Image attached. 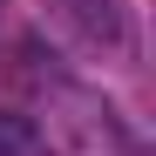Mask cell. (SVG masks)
Listing matches in <instances>:
<instances>
[{
  "label": "cell",
  "mask_w": 156,
  "mask_h": 156,
  "mask_svg": "<svg viewBox=\"0 0 156 156\" xmlns=\"http://www.w3.org/2000/svg\"><path fill=\"white\" fill-rule=\"evenodd\" d=\"M0 14H7V0H0Z\"/></svg>",
  "instance_id": "cell-2"
},
{
  "label": "cell",
  "mask_w": 156,
  "mask_h": 156,
  "mask_svg": "<svg viewBox=\"0 0 156 156\" xmlns=\"http://www.w3.org/2000/svg\"><path fill=\"white\" fill-rule=\"evenodd\" d=\"M68 14H75V27H82L95 48H109V55L129 48V7L122 0H68Z\"/></svg>",
  "instance_id": "cell-1"
}]
</instances>
